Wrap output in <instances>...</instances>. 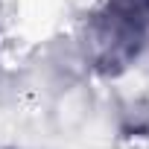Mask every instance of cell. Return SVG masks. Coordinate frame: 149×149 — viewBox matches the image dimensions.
Masks as SVG:
<instances>
[{
	"label": "cell",
	"mask_w": 149,
	"mask_h": 149,
	"mask_svg": "<svg viewBox=\"0 0 149 149\" xmlns=\"http://www.w3.org/2000/svg\"><path fill=\"white\" fill-rule=\"evenodd\" d=\"M88 61L100 76H120L149 50V0H102L85 26Z\"/></svg>",
	"instance_id": "1"
}]
</instances>
